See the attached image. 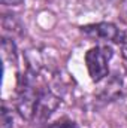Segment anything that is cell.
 Segmentation results:
<instances>
[{
  "label": "cell",
  "instance_id": "cell-6",
  "mask_svg": "<svg viewBox=\"0 0 127 128\" xmlns=\"http://www.w3.org/2000/svg\"><path fill=\"white\" fill-rule=\"evenodd\" d=\"M48 128H78L76 125V122H73V121H70V119H60V121H55L54 124H51Z\"/></svg>",
  "mask_w": 127,
  "mask_h": 128
},
{
  "label": "cell",
  "instance_id": "cell-1",
  "mask_svg": "<svg viewBox=\"0 0 127 128\" xmlns=\"http://www.w3.org/2000/svg\"><path fill=\"white\" fill-rule=\"evenodd\" d=\"M39 92L33 85V78L26 74L20 78L18 96H17V110L24 119H33L37 104Z\"/></svg>",
  "mask_w": 127,
  "mask_h": 128
},
{
  "label": "cell",
  "instance_id": "cell-4",
  "mask_svg": "<svg viewBox=\"0 0 127 128\" xmlns=\"http://www.w3.org/2000/svg\"><path fill=\"white\" fill-rule=\"evenodd\" d=\"M58 106H60V98L57 96H54L51 91H42V92H39L36 110H34V119H37V121H46L52 115V112H55V109Z\"/></svg>",
  "mask_w": 127,
  "mask_h": 128
},
{
  "label": "cell",
  "instance_id": "cell-5",
  "mask_svg": "<svg viewBox=\"0 0 127 128\" xmlns=\"http://www.w3.org/2000/svg\"><path fill=\"white\" fill-rule=\"evenodd\" d=\"M0 128H12V116L9 115L8 109L3 106L2 107V115H0Z\"/></svg>",
  "mask_w": 127,
  "mask_h": 128
},
{
  "label": "cell",
  "instance_id": "cell-2",
  "mask_svg": "<svg viewBox=\"0 0 127 128\" xmlns=\"http://www.w3.org/2000/svg\"><path fill=\"white\" fill-rule=\"evenodd\" d=\"M112 58V49L109 46H94L85 54V63L88 73L94 82H100L109 73L108 63Z\"/></svg>",
  "mask_w": 127,
  "mask_h": 128
},
{
  "label": "cell",
  "instance_id": "cell-3",
  "mask_svg": "<svg viewBox=\"0 0 127 128\" xmlns=\"http://www.w3.org/2000/svg\"><path fill=\"white\" fill-rule=\"evenodd\" d=\"M82 33L93 39H100L105 42H115V43H123L126 40V34L123 30H120L117 26L111 22H99L82 27Z\"/></svg>",
  "mask_w": 127,
  "mask_h": 128
},
{
  "label": "cell",
  "instance_id": "cell-7",
  "mask_svg": "<svg viewBox=\"0 0 127 128\" xmlns=\"http://www.w3.org/2000/svg\"><path fill=\"white\" fill-rule=\"evenodd\" d=\"M2 2L6 6H17V4H21L24 0H2Z\"/></svg>",
  "mask_w": 127,
  "mask_h": 128
}]
</instances>
